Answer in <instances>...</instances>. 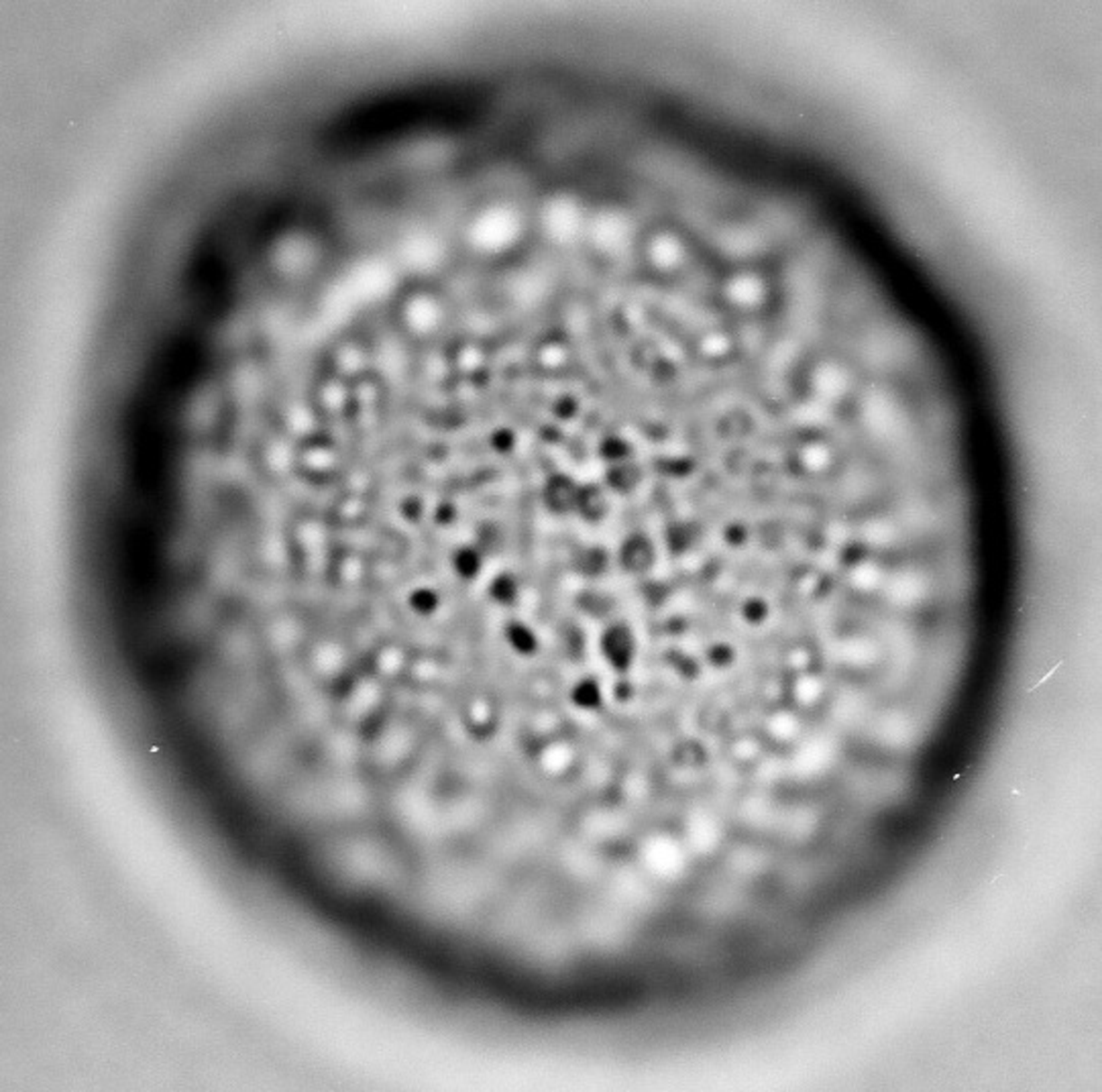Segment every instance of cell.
Segmentation results:
<instances>
[{
  "label": "cell",
  "mask_w": 1102,
  "mask_h": 1092,
  "mask_svg": "<svg viewBox=\"0 0 1102 1092\" xmlns=\"http://www.w3.org/2000/svg\"><path fill=\"white\" fill-rule=\"evenodd\" d=\"M577 567L583 575H589V577L599 575V573H602L605 567L602 548H597V546L583 548L581 555L577 556Z\"/></svg>",
  "instance_id": "15"
},
{
  "label": "cell",
  "mask_w": 1102,
  "mask_h": 1092,
  "mask_svg": "<svg viewBox=\"0 0 1102 1092\" xmlns=\"http://www.w3.org/2000/svg\"><path fill=\"white\" fill-rule=\"evenodd\" d=\"M636 242V224L626 210L613 204L591 206L583 247H589L599 257L618 259L626 255Z\"/></svg>",
  "instance_id": "3"
},
{
  "label": "cell",
  "mask_w": 1102,
  "mask_h": 1092,
  "mask_svg": "<svg viewBox=\"0 0 1102 1092\" xmlns=\"http://www.w3.org/2000/svg\"><path fill=\"white\" fill-rule=\"evenodd\" d=\"M599 654L618 673L628 670L636 654V641L632 630L622 622L605 626L603 632L599 634Z\"/></svg>",
  "instance_id": "5"
},
{
  "label": "cell",
  "mask_w": 1102,
  "mask_h": 1092,
  "mask_svg": "<svg viewBox=\"0 0 1102 1092\" xmlns=\"http://www.w3.org/2000/svg\"><path fill=\"white\" fill-rule=\"evenodd\" d=\"M534 361L538 363V369L548 371V374H561L571 363V349L563 338H545L534 349Z\"/></svg>",
  "instance_id": "7"
},
{
  "label": "cell",
  "mask_w": 1102,
  "mask_h": 1092,
  "mask_svg": "<svg viewBox=\"0 0 1102 1092\" xmlns=\"http://www.w3.org/2000/svg\"><path fill=\"white\" fill-rule=\"evenodd\" d=\"M763 281L752 273H738L727 281V298L738 306H752L763 296Z\"/></svg>",
  "instance_id": "11"
},
{
  "label": "cell",
  "mask_w": 1102,
  "mask_h": 1092,
  "mask_svg": "<svg viewBox=\"0 0 1102 1092\" xmlns=\"http://www.w3.org/2000/svg\"><path fill=\"white\" fill-rule=\"evenodd\" d=\"M504 641L508 642L509 649H512L516 654H520V657H532V654L537 652L540 646V638L537 634V630H534L530 624H526V622H522V620L508 622L504 628Z\"/></svg>",
  "instance_id": "9"
},
{
  "label": "cell",
  "mask_w": 1102,
  "mask_h": 1092,
  "mask_svg": "<svg viewBox=\"0 0 1102 1092\" xmlns=\"http://www.w3.org/2000/svg\"><path fill=\"white\" fill-rule=\"evenodd\" d=\"M652 545L642 537H632L623 542L618 555L620 565L630 573H640L651 567Z\"/></svg>",
  "instance_id": "10"
},
{
  "label": "cell",
  "mask_w": 1102,
  "mask_h": 1092,
  "mask_svg": "<svg viewBox=\"0 0 1102 1092\" xmlns=\"http://www.w3.org/2000/svg\"><path fill=\"white\" fill-rule=\"evenodd\" d=\"M607 508H610V499H607L605 491L599 485H581L577 506H575V514L581 520L589 524L602 522L607 514Z\"/></svg>",
  "instance_id": "8"
},
{
  "label": "cell",
  "mask_w": 1102,
  "mask_h": 1092,
  "mask_svg": "<svg viewBox=\"0 0 1102 1092\" xmlns=\"http://www.w3.org/2000/svg\"><path fill=\"white\" fill-rule=\"evenodd\" d=\"M591 206L579 194L571 190H556L540 202L530 221L534 231L550 247L569 249L583 245L589 221Z\"/></svg>",
  "instance_id": "1"
},
{
  "label": "cell",
  "mask_w": 1102,
  "mask_h": 1092,
  "mask_svg": "<svg viewBox=\"0 0 1102 1092\" xmlns=\"http://www.w3.org/2000/svg\"><path fill=\"white\" fill-rule=\"evenodd\" d=\"M644 257L656 271H677L687 259L685 241L670 231L652 233L644 242Z\"/></svg>",
  "instance_id": "4"
},
{
  "label": "cell",
  "mask_w": 1102,
  "mask_h": 1092,
  "mask_svg": "<svg viewBox=\"0 0 1102 1092\" xmlns=\"http://www.w3.org/2000/svg\"><path fill=\"white\" fill-rule=\"evenodd\" d=\"M571 703L581 711H597L603 706V691L595 679H581L573 685Z\"/></svg>",
  "instance_id": "13"
},
{
  "label": "cell",
  "mask_w": 1102,
  "mask_h": 1092,
  "mask_svg": "<svg viewBox=\"0 0 1102 1092\" xmlns=\"http://www.w3.org/2000/svg\"><path fill=\"white\" fill-rule=\"evenodd\" d=\"M530 224V216L516 202H489L469 224V241L483 255H506L524 239Z\"/></svg>",
  "instance_id": "2"
},
{
  "label": "cell",
  "mask_w": 1102,
  "mask_h": 1092,
  "mask_svg": "<svg viewBox=\"0 0 1102 1092\" xmlns=\"http://www.w3.org/2000/svg\"><path fill=\"white\" fill-rule=\"evenodd\" d=\"M581 485L575 483L569 475H553L548 477L542 489V504L555 516H569L575 514L577 506Z\"/></svg>",
  "instance_id": "6"
},
{
  "label": "cell",
  "mask_w": 1102,
  "mask_h": 1092,
  "mask_svg": "<svg viewBox=\"0 0 1102 1092\" xmlns=\"http://www.w3.org/2000/svg\"><path fill=\"white\" fill-rule=\"evenodd\" d=\"M483 567L485 563L481 551L471 545L461 546L455 556H452V569L457 571V575L463 581H475L481 575Z\"/></svg>",
  "instance_id": "14"
},
{
  "label": "cell",
  "mask_w": 1102,
  "mask_h": 1092,
  "mask_svg": "<svg viewBox=\"0 0 1102 1092\" xmlns=\"http://www.w3.org/2000/svg\"><path fill=\"white\" fill-rule=\"evenodd\" d=\"M489 597L496 603L504 605V608H509V605L518 603L522 595V584L520 579H518L516 573L512 571H501L498 575H493L489 581Z\"/></svg>",
  "instance_id": "12"
}]
</instances>
